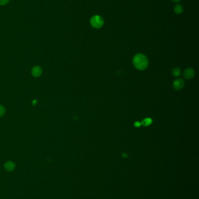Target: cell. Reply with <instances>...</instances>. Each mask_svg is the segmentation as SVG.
<instances>
[{"instance_id": "cell-1", "label": "cell", "mask_w": 199, "mask_h": 199, "mask_svg": "<svg viewBox=\"0 0 199 199\" xmlns=\"http://www.w3.org/2000/svg\"><path fill=\"white\" fill-rule=\"evenodd\" d=\"M133 63L136 68L143 70L148 67V60L147 57L144 54H138L134 57Z\"/></svg>"}, {"instance_id": "cell-2", "label": "cell", "mask_w": 199, "mask_h": 199, "mask_svg": "<svg viewBox=\"0 0 199 199\" xmlns=\"http://www.w3.org/2000/svg\"><path fill=\"white\" fill-rule=\"evenodd\" d=\"M91 26L96 29H99L103 25V19L99 15H95L92 16L90 20Z\"/></svg>"}, {"instance_id": "cell-3", "label": "cell", "mask_w": 199, "mask_h": 199, "mask_svg": "<svg viewBox=\"0 0 199 199\" xmlns=\"http://www.w3.org/2000/svg\"><path fill=\"white\" fill-rule=\"evenodd\" d=\"M184 85H185V82L183 79H178L174 82L173 87L174 89L176 90H180L183 88Z\"/></svg>"}, {"instance_id": "cell-4", "label": "cell", "mask_w": 199, "mask_h": 199, "mask_svg": "<svg viewBox=\"0 0 199 199\" xmlns=\"http://www.w3.org/2000/svg\"><path fill=\"white\" fill-rule=\"evenodd\" d=\"M183 76L186 79H190L194 76V71L191 68H187L185 70Z\"/></svg>"}, {"instance_id": "cell-5", "label": "cell", "mask_w": 199, "mask_h": 199, "mask_svg": "<svg viewBox=\"0 0 199 199\" xmlns=\"http://www.w3.org/2000/svg\"><path fill=\"white\" fill-rule=\"evenodd\" d=\"M5 169L8 171H12L15 168V165L13 162H7L4 165Z\"/></svg>"}, {"instance_id": "cell-6", "label": "cell", "mask_w": 199, "mask_h": 199, "mask_svg": "<svg viewBox=\"0 0 199 199\" xmlns=\"http://www.w3.org/2000/svg\"><path fill=\"white\" fill-rule=\"evenodd\" d=\"M32 75L35 77H38L42 74V69L39 66H35L32 69Z\"/></svg>"}, {"instance_id": "cell-7", "label": "cell", "mask_w": 199, "mask_h": 199, "mask_svg": "<svg viewBox=\"0 0 199 199\" xmlns=\"http://www.w3.org/2000/svg\"><path fill=\"white\" fill-rule=\"evenodd\" d=\"M174 11H175V12L177 14H181L183 11V8L182 5L178 4V5H176L175 7V8H174Z\"/></svg>"}, {"instance_id": "cell-8", "label": "cell", "mask_w": 199, "mask_h": 199, "mask_svg": "<svg viewBox=\"0 0 199 199\" xmlns=\"http://www.w3.org/2000/svg\"><path fill=\"white\" fill-rule=\"evenodd\" d=\"M152 119L151 118H145V119H144V120L141 122V124L143 125L146 127V126L149 125L152 123Z\"/></svg>"}, {"instance_id": "cell-9", "label": "cell", "mask_w": 199, "mask_h": 199, "mask_svg": "<svg viewBox=\"0 0 199 199\" xmlns=\"http://www.w3.org/2000/svg\"><path fill=\"white\" fill-rule=\"evenodd\" d=\"M172 75L174 76H175V77H178V76H179L180 75V73H181V70L179 69V68H174L173 70H172Z\"/></svg>"}, {"instance_id": "cell-10", "label": "cell", "mask_w": 199, "mask_h": 199, "mask_svg": "<svg viewBox=\"0 0 199 199\" xmlns=\"http://www.w3.org/2000/svg\"><path fill=\"white\" fill-rule=\"evenodd\" d=\"M5 108L3 106L0 105V117H1L5 114Z\"/></svg>"}, {"instance_id": "cell-11", "label": "cell", "mask_w": 199, "mask_h": 199, "mask_svg": "<svg viewBox=\"0 0 199 199\" xmlns=\"http://www.w3.org/2000/svg\"><path fill=\"white\" fill-rule=\"evenodd\" d=\"M10 0H0V5H6Z\"/></svg>"}, {"instance_id": "cell-12", "label": "cell", "mask_w": 199, "mask_h": 199, "mask_svg": "<svg viewBox=\"0 0 199 199\" xmlns=\"http://www.w3.org/2000/svg\"><path fill=\"white\" fill-rule=\"evenodd\" d=\"M134 125L137 127H139L140 125H141V123L138 122H136L135 124H134Z\"/></svg>"}, {"instance_id": "cell-13", "label": "cell", "mask_w": 199, "mask_h": 199, "mask_svg": "<svg viewBox=\"0 0 199 199\" xmlns=\"http://www.w3.org/2000/svg\"><path fill=\"white\" fill-rule=\"evenodd\" d=\"M172 1H173L174 2H175V3H178V2H179V1H180V0H172Z\"/></svg>"}]
</instances>
